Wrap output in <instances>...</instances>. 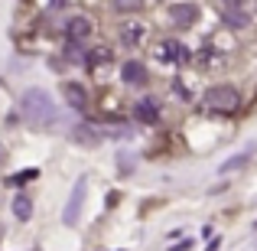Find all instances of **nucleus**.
<instances>
[{
	"label": "nucleus",
	"mask_w": 257,
	"mask_h": 251,
	"mask_svg": "<svg viewBox=\"0 0 257 251\" xmlns=\"http://www.w3.org/2000/svg\"><path fill=\"white\" fill-rule=\"evenodd\" d=\"M254 228H257V222H254Z\"/></svg>",
	"instance_id": "22"
},
{
	"label": "nucleus",
	"mask_w": 257,
	"mask_h": 251,
	"mask_svg": "<svg viewBox=\"0 0 257 251\" xmlns=\"http://www.w3.org/2000/svg\"><path fill=\"white\" fill-rule=\"evenodd\" d=\"M251 157H254V147H247V150L244 153H238V157H231V160H225V163H221L218 166V173H234V170H241V166H247V163H251Z\"/></svg>",
	"instance_id": "12"
},
{
	"label": "nucleus",
	"mask_w": 257,
	"mask_h": 251,
	"mask_svg": "<svg viewBox=\"0 0 257 251\" xmlns=\"http://www.w3.org/2000/svg\"><path fill=\"white\" fill-rule=\"evenodd\" d=\"M120 78H124L127 85H144L147 82V69L140 62H124V69H120Z\"/></svg>",
	"instance_id": "11"
},
{
	"label": "nucleus",
	"mask_w": 257,
	"mask_h": 251,
	"mask_svg": "<svg viewBox=\"0 0 257 251\" xmlns=\"http://www.w3.org/2000/svg\"><path fill=\"white\" fill-rule=\"evenodd\" d=\"M221 20H225L228 26H234V30H244V26L251 23V13H247L244 7H225V13H221Z\"/></svg>",
	"instance_id": "9"
},
{
	"label": "nucleus",
	"mask_w": 257,
	"mask_h": 251,
	"mask_svg": "<svg viewBox=\"0 0 257 251\" xmlns=\"http://www.w3.org/2000/svg\"><path fill=\"white\" fill-rule=\"evenodd\" d=\"M195 17H199V7L195 4H173L170 7V20H173L176 30H189L195 23Z\"/></svg>",
	"instance_id": "4"
},
{
	"label": "nucleus",
	"mask_w": 257,
	"mask_h": 251,
	"mask_svg": "<svg viewBox=\"0 0 257 251\" xmlns=\"http://www.w3.org/2000/svg\"><path fill=\"white\" fill-rule=\"evenodd\" d=\"M85 189H88V180L78 176L75 189H72L69 202H65V209H62V222H65V225H75V222H78V215H82V202H85Z\"/></svg>",
	"instance_id": "3"
},
{
	"label": "nucleus",
	"mask_w": 257,
	"mask_h": 251,
	"mask_svg": "<svg viewBox=\"0 0 257 251\" xmlns=\"http://www.w3.org/2000/svg\"><path fill=\"white\" fill-rule=\"evenodd\" d=\"M173 92H176V95H179V98H182V101H192V95H189V88H186V85H182V78H173Z\"/></svg>",
	"instance_id": "16"
},
{
	"label": "nucleus",
	"mask_w": 257,
	"mask_h": 251,
	"mask_svg": "<svg viewBox=\"0 0 257 251\" xmlns=\"http://www.w3.org/2000/svg\"><path fill=\"white\" fill-rule=\"evenodd\" d=\"M157 56L163 59V62H170V65H182V62H189V49H186L182 43H176V39H166V43H160Z\"/></svg>",
	"instance_id": "5"
},
{
	"label": "nucleus",
	"mask_w": 257,
	"mask_h": 251,
	"mask_svg": "<svg viewBox=\"0 0 257 251\" xmlns=\"http://www.w3.org/2000/svg\"><path fill=\"white\" fill-rule=\"evenodd\" d=\"M20 111H23V118L33 121L36 127H52L59 121V108L52 105V98L46 92H39V88H30V92L23 95Z\"/></svg>",
	"instance_id": "1"
},
{
	"label": "nucleus",
	"mask_w": 257,
	"mask_h": 251,
	"mask_svg": "<svg viewBox=\"0 0 257 251\" xmlns=\"http://www.w3.org/2000/svg\"><path fill=\"white\" fill-rule=\"evenodd\" d=\"M221 4H225V7H244L247 0H221Z\"/></svg>",
	"instance_id": "20"
},
{
	"label": "nucleus",
	"mask_w": 257,
	"mask_h": 251,
	"mask_svg": "<svg viewBox=\"0 0 257 251\" xmlns=\"http://www.w3.org/2000/svg\"><path fill=\"white\" fill-rule=\"evenodd\" d=\"M134 121H140V124H160V108L153 105L150 98L137 101V105H134Z\"/></svg>",
	"instance_id": "7"
},
{
	"label": "nucleus",
	"mask_w": 257,
	"mask_h": 251,
	"mask_svg": "<svg viewBox=\"0 0 257 251\" xmlns=\"http://www.w3.org/2000/svg\"><path fill=\"white\" fill-rule=\"evenodd\" d=\"M52 4H56V7H62V4H65V0H52Z\"/></svg>",
	"instance_id": "21"
},
{
	"label": "nucleus",
	"mask_w": 257,
	"mask_h": 251,
	"mask_svg": "<svg viewBox=\"0 0 257 251\" xmlns=\"http://www.w3.org/2000/svg\"><path fill=\"white\" fill-rule=\"evenodd\" d=\"M117 7H120V10H124V7L131 10V7H137V0H117Z\"/></svg>",
	"instance_id": "19"
},
{
	"label": "nucleus",
	"mask_w": 257,
	"mask_h": 251,
	"mask_svg": "<svg viewBox=\"0 0 257 251\" xmlns=\"http://www.w3.org/2000/svg\"><path fill=\"white\" fill-rule=\"evenodd\" d=\"M72 140H78V144H85V147H94L101 140V134L98 131H91L88 124H78L75 131H72Z\"/></svg>",
	"instance_id": "13"
},
{
	"label": "nucleus",
	"mask_w": 257,
	"mask_h": 251,
	"mask_svg": "<svg viewBox=\"0 0 257 251\" xmlns=\"http://www.w3.org/2000/svg\"><path fill=\"white\" fill-rule=\"evenodd\" d=\"M13 215H17L20 222H26V219L33 215V199H30L26 193H20L17 199H13Z\"/></svg>",
	"instance_id": "14"
},
{
	"label": "nucleus",
	"mask_w": 257,
	"mask_h": 251,
	"mask_svg": "<svg viewBox=\"0 0 257 251\" xmlns=\"http://www.w3.org/2000/svg\"><path fill=\"white\" fill-rule=\"evenodd\" d=\"M36 173H39V170H23V173H20V176H13L10 183H26V180H36Z\"/></svg>",
	"instance_id": "17"
},
{
	"label": "nucleus",
	"mask_w": 257,
	"mask_h": 251,
	"mask_svg": "<svg viewBox=\"0 0 257 251\" xmlns=\"http://www.w3.org/2000/svg\"><path fill=\"white\" fill-rule=\"evenodd\" d=\"M238 92H234L231 85H215V88H208L205 95H202V108L205 111H212V114H231L234 108H238Z\"/></svg>",
	"instance_id": "2"
},
{
	"label": "nucleus",
	"mask_w": 257,
	"mask_h": 251,
	"mask_svg": "<svg viewBox=\"0 0 257 251\" xmlns=\"http://www.w3.org/2000/svg\"><path fill=\"white\" fill-rule=\"evenodd\" d=\"M62 92H65V101H69L72 108H85V105H88V92H85L78 82H65Z\"/></svg>",
	"instance_id": "10"
},
{
	"label": "nucleus",
	"mask_w": 257,
	"mask_h": 251,
	"mask_svg": "<svg viewBox=\"0 0 257 251\" xmlns=\"http://www.w3.org/2000/svg\"><path fill=\"white\" fill-rule=\"evenodd\" d=\"M147 39V26L140 23V20H127L124 26H120V43L124 46H140Z\"/></svg>",
	"instance_id": "6"
},
{
	"label": "nucleus",
	"mask_w": 257,
	"mask_h": 251,
	"mask_svg": "<svg viewBox=\"0 0 257 251\" xmlns=\"http://www.w3.org/2000/svg\"><path fill=\"white\" fill-rule=\"evenodd\" d=\"M189 248H192V241H179V245H173L170 251H189Z\"/></svg>",
	"instance_id": "18"
},
{
	"label": "nucleus",
	"mask_w": 257,
	"mask_h": 251,
	"mask_svg": "<svg viewBox=\"0 0 257 251\" xmlns=\"http://www.w3.org/2000/svg\"><path fill=\"white\" fill-rule=\"evenodd\" d=\"M65 36L72 39V43H85L88 36H91V20L85 17H72L69 26H65Z\"/></svg>",
	"instance_id": "8"
},
{
	"label": "nucleus",
	"mask_w": 257,
	"mask_h": 251,
	"mask_svg": "<svg viewBox=\"0 0 257 251\" xmlns=\"http://www.w3.org/2000/svg\"><path fill=\"white\" fill-rule=\"evenodd\" d=\"M85 62H88V69H98V65L111 62V49H107V46H98V49H88Z\"/></svg>",
	"instance_id": "15"
}]
</instances>
